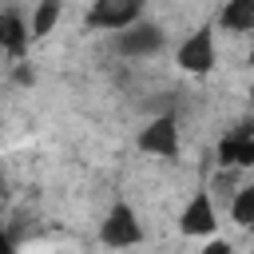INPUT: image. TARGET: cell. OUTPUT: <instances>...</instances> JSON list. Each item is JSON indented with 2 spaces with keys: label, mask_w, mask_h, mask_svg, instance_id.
Listing matches in <instances>:
<instances>
[{
  "label": "cell",
  "mask_w": 254,
  "mask_h": 254,
  "mask_svg": "<svg viewBox=\"0 0 254 254\" xmlns=\"http://www.w3.org/2000/svg\"><path fill=\"white\" fill-rule=\"evenodd\" d=\"M99 238H103V246H111V250L139 246V242H143V222H139V214H135L127 202H115V206L107 210L103 226H99Z\"/></svg>",
  "instance_id": "6da1fadb"
},
{
  "label": "cell",
  "mask_w": 254,
  "mask_h": 254,
  "mask_svg": "<svg viewBox=\"0 0 254 254\" xmlns=\"http://www.w3.org/2000/svg\"><path fill=\"white\" fill-rule=\"evenodd\" d=\"M143 4L147 0H95L87 8V24L99 32H123L143 16Z\"/></svg>",
  "instance_id": "7a4b0ae2"
},
{
  "label": "cell",
  "mask_w": 254,
  "mask_h": 254,
  "mask_svg": "<svg viewBox=\"0 0 254 254\" xmlns=\"http://www.w3.org/2000/svg\"><path fill=\"white\" fill-rule=\"evenodd\" d=\"M135 143H139L143 155L175 159V155H179V119H175V115H159V119H151V123L139 131Z\"/></svg>",
  "instance_id": "3957f363"
},
{
  "label": "cell",
  "mask_w": 254,
  "mask_h": 254,
  "mask_svg": "<svg viewBox=\"0 0 254 254\" xmlns=\"http://www.w3.org/2000/svg\"><path fill=\"white\" fill-rule=\"evenodd\" d=\"M163 48V28L159 24H147V20H135L131 28L115 32V52L127 56V60H143V56H155Z\"/></svg>",
  "instance_id": "277c9868"
},
{
  "label": "cell",
  "mask_w": 254,
  "mask_h": 254,
  "mask_svg": "<svg viewBox=\"0 0 254 254\" xmlns=\"http://www.w3.org/2000/svg\"><path fill=\"white\" fill-rule=\"evenodd\" d=\"M218 64V52H214V28H198L183 40L179 48V67L190 71V75H206L210 67Z\"/></svg>",
  "instance_id": "5b68a950"
},
{
  "label": "cell",
  "mask_w": 254,
  "mask_h": 254,
  "mask_svg": "<svg viewBox=\"0 0 254 254\" xmlns=\"http://www.w3.org/2000/svg\"><path fill=\"white\" fill-rule=\"evenodd\" d=\"M214 226H218L214 198H210L206 190H194L190 202H187L183 214H179V230H183L187 238H202V234H214Z\"/></svg>",
  "instance_id": "8992f818"
},
{
  "label": "cell",
  "mask_w": 254,
  "mask_h": 254,
  "mask_svg": "<svg viewBox=\"0 0 254 254\" xmlns=\"http://www.w3.org/2000/svg\"><path fill=\"white\" fill-rule=\"evenodd\" d=\"M222 167H254V131H234L218 143Z\"/></svg>",
  "instance_id": "52a82bcc"
},
{
  "label": "cell",
  "mask_w": 254,
  "mask_h": 254,
  "mask_svg": "<svg viewBox=\"0 0 254 254\" xmlns=\"http://www.w3.org/2000/svg\"><path fill=\"white\" fill-rule=\"evenodd\" d=\"M28 36H32V28H28L16 12H0V52L20 56V52L28 48Z\"/></svg>",
  "instance_id": "ba28073f"
},
{
  "label": "cell",
  "mask_w": 254,
  "mask_h": 254,
  "mask_svg": "<svg viewBox=\"0 0 254 254\" xmlns=\"http://www.w3.org/2000/svg\"><path fill=\"white\" fill-rule=\"evenodd\" d=\"M218 24L226 32H254V0H226L218 12Z\"/></svg>",
  "instance_id": "9c48e42d"
},
{
  "label": "cell",
  "mask_w": 254,
  "mask_h": 254,
  "mask_svg": "<svg viewBox=\"0 0 254 254\" xmlns=\"http://www.w3.org/2000/svg\"><path fill=\"white\" fill-rule=\"evenodd\" d=\"M60 12H64V0H40L36 4V12H32V40H44V36H52L56 32V24H60Z\"/></svg>",
  "instance_id": "30bf717a"
},
{
  "label": "cell",
  "mask_w": 254,
  "mask_h": 254,
  "mask_svg": "<svg viewBox=\"0 0 254 254\" xmlns=\"http://www.w3.org/2000/svg\"><path fill=\"white\" fill-rule=\"evenodd\" d=\"M230 218L246 230H254V187H242L234 198H230Z\"/></svg>",
  "instance_id": "8fae6325"
},
{
  "label": "cell",
  "mask_w": 254,
  "mask_h": 254,
  "mask_svg": "<svg viewBox=\"0 0 254 254\" xmlns=\"http://www.w3.org/2000/svg\"><path fill=\"white\" fill-rule=\"evenodd\" d=\"M0 254H16V242H12V234L0 226Z\"/></svg>",
  "instance_id": "7c38bea8"
},
{
  "label": "cell",
  "mask_w": 254,
  "mask_h": 254,
  "mask_svg": "<svg viewBox=\"0 0 254 254\" xmlns=\"http://www.w3.org/2000/svg\"><path fill=\"white\" fill-rule=\"evenodd\" d=\"M32 79H36V75H32V67H16V83H24V87H28Z\"/></svg>",
  "instance_id": "4fadbf2b"
},
{
  "label": "cell",
  "mask_w": 254,
  "mask_h": 254,
  "mask_svg": "<svg viewBox=\"0 0 254 254\" xmlns=\"http://www.w3.org/2000/svg\"><path fill=\"white\" fill-rule=\"evenodd\" d=\"M202 254H230V242H210Z\"/></svg>",
  "instance_id": "5bb4252c"
},
{
  "label": "cell",
  "mask_w": 254,
  "mask_h": 254,
  "mask_svg": "<svg viewBox=\"0 0 254 254\" xmlns=\"http://www.w3.org/2000/svg\"><path fill=\"white\" fill-rule=\"evenodd\" d=\"M0 190H4V175H0Z\"/></svg>",
  "instance_id": "9a60e30c"
},
{
  "label": "cell",
  "mask_w": 254,
  "mask_h": 254,
  "mask_svg": "<svg viewBox=\"0 0 254 254\" xmlns=\"http://www.w3.org/2000/svg\"><path fill=\"white\" fill-rule=\"evenodd\" d=\"M250 103H254V87H250Z\"/></svg>",
  "instance_id": "2e32d148"
},
{
  "label": "cell",
  "mask_w": 254,
  "mask_h": 254,
  "mask_svg": "<svg viewBox=\"0 0 254 254\" xmlns=\"http://www.w3.org/2000/svg\"><path fill=\"white\" fill-rule=\"evenodd\" d=\"M250 64H254V48H250Z\"/></svg>",
  "instance_id": "e0dca14e"
}]
</instances>
